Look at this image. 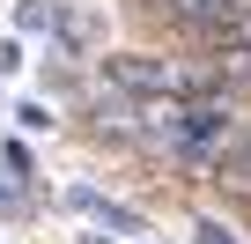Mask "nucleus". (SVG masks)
Listing matches in <instances>:
<instances>
[{
  "label": "nucleus",
  "instance_id": "nucleus-5",
  "mask_svg": "<svg viewBox=\"0 0 251 244\" xmlns=\"http://www.w3.org/2000/svg\"><path fill=\"white\" fill-rule=\"evenodd\" d=\"M200 59L214 67V89H236V96H251V8H244L236 23H222V30L200 45Z\"/></svg>",
  "mask_w": 251,
  "mask_h": 244
},
{
  "label": "nucleus",
  "instance_id": "nucleus-10",
  "mask_svg": "<svg viewBox=\"0 0 251 244\" xmlns=\"http://www.w3.org/2000/svg\"><path fill=\"white\" fill-rule=\"evenodd\" d=\"M0 163H8V178H30V170H37V156H30L23 141H8V148H0Z\"/></svg>",
  "mask_w": 251,
  "mask_h": 244
},
{
  "label": "nucleus",
  "instance_id": "nucleus-13",
  "mask_svg": "<svg viewBox=\"0 0 251 244\" xmlns=\"http://www.w3.org/2000/svg\"><path fill=\"white\" fill-rule=\"evenodd\" d=\"M0 200H8V192H0Z\"/></svg>",
  "mask_w": 251,
  "mask_h": 244
},
{
  "label": "nucleus",
  "instance_id": "nucleus-11",
  "mask_svg": "<svg viewBox=\"0 0 251 244\" xmlns=\"http://www.w3.org/2000/svg\"><path fill=\"white\" fill-rule=\"evenodd\" d=\"M23 67V37H0V74H15Z\"/></svg>",
  "mask_w": 251,
  "mask_h": 244
},
{
  "label": "nucleus",
  "instance_id": "nucleus-9",
  "mask_svg": "<svg viewBox=\"0 0 251 244\" xmlns=\"http://www.w3.org/2000/svg\"><path fill=\"white\" fill-rule=\"evenodd\" d=\"M192 244H236V229L214 222V215H200V222H192Z\"/></svg>",
  "mask_w": 251,
  "mask_h": 244
},
{
  "label": "nucleus",
  "instance_id": "nucleus-4",
  "mask_svg": "<svg viewBox=\"0 0 251 244\" xmlns=\"http://www.w3.org/2000/svg\"><path fill=\"white\" fill-rule=\"evenodd\" d=\"M81 111H89V134H96V141H111V148H133V141H141V96H133V89L96 81V89L81 96Z\"/></svg>",
  "mask_w": 251,
  "mask_h": 244
},
{
  "label": "nucleus",
  "instance_id": "nucleus-1",
  "mask_svg": "<svg viewBox=\"0 0 251 244\" xmlns=\"http://www.w3.org/2000/svg\"><path fill=\"white\" fill-rule=\"evenodd\" d=\"M244 134H251V96H236V89L185 96V134H177V163H170V170H185V178H214Z\"/></svg>",
  "mask_w": 251,
  "mask_h": 244
},
{
  "label": "nucleus",
  "instance_id": "nucleus-12",
  "mask_svg": "<svg viewBox=\"0 0 251 244\" xmlns=\"http://www.w3.org/2000/svg\"><path fill=\"white\" fill-rule=\"evenodd\" d=\"M89 244H103V237H89Z\"/></svg>",
  "mask_w": 251,
  "mask_h": 244
},
{
  "label": "nucleus",
  "instance_id": "nucleus-2",
  "mask_svg": "<svg viewBox=\"0 0 251 244\" xmlns=\"http://www.w3.org/2000/svg\"><path fill=\"white\" fill-rule=\"evenodd\" d=\"M103 81L133 89V96H207L214 89V67L200 52H118L103 67Z\"/></svg>",
  "mask_w": 251,
  "mask_h": 244
},
{
  "label": "nucleus",
  "instance_id": "nucleus-8",
  "mask_svg": "<svg viewBox=\"0 0 251 244\" xmlns=\"http://www.w3.org/2000/svg\"><path fill=\"white\" fill-rule=\"evenodd\" d=\"M15 126H23V134H52V126H59V111H52L45 96H23V104H15Z\"/></svg>",
  "mask_w": 251,
  "mask_h": 244
},
{
  "label": "nucleus",
  "instance_id": "nucleus-6",
  "mask_svg": "<svg viewBox=\"0 0 251 244\" xmlns=\"http://www.w3.org/2000/svg\"><path fill=\"white\" fill-rule=\"evenodd\" d=\"M67 207H74V215H89L96 229H118V237H148V222H141L133 207H118V200H103L96 185H67Z\"/></svg>",
  "mask_w": 251,
  "mask_h": 244
},
{
  "label": "nucleus",
  "instance_id": "nucleus-7",
  "mask_svg": "<svg viewBox=\"0 0 251 244\" xmlns=\"http://www.w3.org/2000/svg\"><path fill=\"white\" fill-rule=\"evenodd\" d=\"M214 178H222V185H229V192H251V134H244V141H236V148H229V163H222V170H214Z\"/></svg>",
  "mask_w": 251,
  "mask_h": 244
},
{
  "label": "nucleus",
  "instance_id": "nucleus-3",
  "mask_svg": "<svg viewBox=\"0 0 251 244\" xmlns=\"http://www.w3.org/2000/svg\"><path fill=\"white\" fill-rule=\"evenodd\" d=\"M251 8V0H133V15L148 23V30H163V37H177L185 52H200L222 23H236Z\"/></svg>",
  "mask_w": 251,
  "mask_h": 244
}]
</instances>
